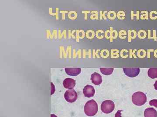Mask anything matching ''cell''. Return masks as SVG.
Wrapping results in <instances>:
<instances>
[{
	"mask_svg": "<svg viewBox=\"0 0 157 117\" xmlns=\"http://www.w3.org/2000/svg\"><path fill=\"white\" fill-rule=\"evenodd\" d=\"M119 57V50H111V58H117Z\"/></svg>",
	"mask_w": 157,
	"mask_h": 117,
	"instance_id": "cell-15",
	"label": "cell"
},
{
	"mask_svg": "<svg viewBox=\"0 0 157 117\" xmlns=\"http://www.w3.org/2000/svg\"><path fill=\"white\" fill-rule=\"evenodd\" d=\"M149 105L151 106H154L155 107L157 108V99H153L150 101Z\"/></svg>",
	"mask_w": 157,
	"mask_h": 117,
	"instance_id": "cell-22",
	"label": "cell"
},
{
	"mask_svg": "<svg viewBox=\"0 0 157 117\" xmlns=\"http://www.w3.org/2000/svg\"><path fill=\"white\" fill-rule=\"evenodd\" d=\"M118 19L119 20H124L125 18L126 14L124 11H120L118 12L117 14Z\"/></svg>",
	"mask_w": 157,
	"mask_h": 117,
	"instance_id": "cell-17",
	"label": "cell"
},
{
	"mask_svg": "<svg viewBox=\"0 0 157 117\" xmlns=\"http://www.w3.org/2000/svg\"><path fill=\"white\" fill-rule=\"evenodd\" d=\"M116 16V13L114 11H109L107 14V17H108V19L111 20L115 19Z\"/></svg>",
	"mask_w": 157,
	"mask_h": 117,
	"instance_id": "cell-14",
	"label": "cell"
},
{
	"mask_svg": "<svg viewBox=\"0 0 157 117\" xmlns=\"http://www.w3.org/2000/svg\"><path fill=\"white\" fill-rule=\"evenodd\" d=\"M63 84L66 89H72L75 87L76 80L71 78H67L64 80Z\"/></svg>",
	"mask_w": 157,
	"mask_h": 117,
	"instance_id": "cell-7",
	"label": "cell"
},
{
	"mask_svg": "<svg viewBox=\"0 0 157 117\" xmlns=\"http://www.w3.org/2000/svg\"><path fill=\"white\" fill-rule=\"evenodd\" d=\"M137 37V33L134 30L129 31V39H134Z\"/></svg>",
	"mask_w": 157,
	"mask_h": 117,
	"instance_id": "cell-19",
	"label": "cell"
},
{
	"mask_svg": "<svg viewBox=\"0 0 157 117\" xmlns=\"http://www.w3.org/2000/svg\"><path fill=\"white\" fill-rule=\"evenodd\" d=\"M113 68H101L100 71L104 75L109 76L112 73L113 71Z\"/></svg>",
	"mask_w": 157,
	"mask_h": 117,
	"instance_id": "cell-12",
	"label": "cell"
},
{
	"mask_svg": "<svg viewBox=\"0 0 157 117\" xmlns=\"http://www.w3.org/2000/svg\"><path fill=\"white\" fill-rule=\"evenodd\" d=\"M65 71L69 76H76L81 73V69L80 68H66Z\"/></svg>",
	"mask_w": 157,
	"mask_h": 117,
	"instance_id": "cell-9",
	"label": "cell"
},
{
	"mask_svg": "<svg viewBox=\"0 0 157 117\" xmlns=\"http://www.w3.org/2000/svg\"><path fill=\"white\" fill-rule=\"evenodd\" d=\"M64 97L65 99L68 102L73 103L77 100L78 95L74 89H69L65 92Z\"/></svg>",
	"mask_w": 157,
	"mask_h": 117,
	"instance_id": "cell-4",
	"label": "cell"
},
{
	"mask_svg": "<svg viewBox=\"0 0 157 117\" xmlns=\"http://www.w3.org/2000/svg\"><path fill=\"white\" fill-rule=\"evenodd\" d=\"M138 37L140 39H144L147 37V33L145 31L140 30L139 31L137 34Z\"/></svg>",
	"mask_w": 157,
	"mask_h": 117,
	"instance_id": "cell-16",
	"label": "cell"
},
{
	"mask_svg": "<svg viewBox=\"0 0 157 117\" xmlns=\"http://www.w3.org/2000/svg\"><path fill=\"white\" fill-rule=\"evenodd\" d=\"M127 32L125 30H121L119 32L118 34L119 37L121 39H124L127 37Z\"/></svg>",
	"mask_w": 157,
	"mask_h": 117,
	"instance_id": "cell-18",
	"label": "cell"
},
{
	"mask_svg": "<svg viewBox=\"0 0 157 117\" xmlns=\"http://www.w3.org/2000/svg\"><path fill=\"white\" fill-rule=\"evenodd\" d=\"M154 86L155 89L157 90V80L155 81V83Z\"/></svg>",
	"mask_w": 157,
	"mask_h": 117,
	"instance_id": "cell-26",
	"label": "cell"
},
{
	"mask_svg": "<svg viewBox=\"0 0 157 117\" xmlns=\"http://www.w3.org/2000/svg\"><path fill=\"white\" fill-rule=\"evenodd\" d=\"M83 93L86 97L88 98L93 97L95 94V90L93 86L87 85L83 88Z\"/></svg>",
	"mask_w": 157,
	"mask_h": 117,
	"instance_id": "cell-6",
	"label": "cell"
},
{
	"mask_svg": "<svg viewBox=\"0 0 157 117\" xmlns=\"http://www.w3.org/2000/svg\"><path fill=\"white\" fill-rule=\"evenodd\" d=\"M98 110V104L94 100L89 101L85 105V113L88 116H94L97 113Z\"/></svg>",
	"mask_w": 157,
	"mask_h": 117,
	"instance_id": "cell-1",
	"label": "cell"
},
{
	"mask_svg": "<svg viewBox=\"0 0 157 117\" xmlns=\"http://www.w3.org/2000/svg\"><path fill=\"white\" fill-rule=\"evenodd\" d=\"M122 111V110L118 111L117 113L115 115V117H121V112Z\"/></svg>",
	"mask_w": 157,
	"mask_h": 117,
	"instance_id": "cell-25",
	"label": "cell"
},
{
	"mask_svg": "<svg viewBox=\"0 0 157 117\" xmlns=\"http://www.w3.org/2000/svg\"><path fill=\"white\" fill-rule=\"evenodd\" d=\"M146 56V52L145 50L140 49L137 51V56L140 58H144Z\"/></svg>",
	"mask_w": 157,
	"mask_h": 117,
	"instance_id": "cell-13",
	"label": "cell"
},
{
	"mask_svg": "<svg viewBox=\"0 0 157 117\" xmlns=\"http://www.w3.org/2000/svg\"><path fill=\"white\" fill-rule=\"evenodd\" d=\"M118 35L117 32L116 30H113L112 32V37L113 38L116 39Z\"/></svg>",
	"mask_w": 157,
	"mask_h": 117,
	"instance_id": "cell-23",
	"label": "cell"
},
{
	"mask_svg": "<svg viewBox=\"0 0 157 117\" xmlns=\"http://www.w3.org/2000/svg\"><path fill=\"white\" fill-rule=\"evenodd\" d=\"M154 56L156 58H157V50H155L154 52Z\"/></svg>",
	"mask_w": 157,
	"mask_h": 117,
	"instance_id": "cell-27",
	"label": "cell"
},
{
	"mask_svg": "<svg viewBox=\"0 0 157 117\" xmlns=\"http://www.w3.org/2000/svg\"><path fill=\"white\" fill-rule=\"evenodd\" d=\"M115 108L114 102L111 100H105L101 105V111L105 114L112 112Z\"/></svg>",
	"mask_w": 157,
	"mask_h": 117,
	"instance_id": "cell-3",
	"label": "cell"
},
{
	"mask_svg": "<svg viewBox=\"0 0 157 117\" xmlns=\"http://www.w3.org/2000/svg\"><path fill=\"white\" fill-rule=\"evenodd\" d=\"M51 117H57L56 115L54 114H52L51 115Z\"/></svg>",
	"mask_w": 157,
	"mask_h": 117,
	"instance_id": "cell-28",
	"label": "cell"
},
{
	"mask_svg": "<svg viewBox=\"0 0 157 117\" xmlns=\"http://www.w3.org/2000/svg\"><path fill=\"white\" fill-rule=\"evenodd\" d=\"M148 76L151 79L157 78V68H150L148 70Z\"/></svg>",
	"mask_w": 157,
	"mask_h": 117,
	"instance_id": "cell-11",
	"label": "cell"
},
{
	"mask_svg": "<svg viewBox=\"0 0 157 117\" xmlns=\"http://www.w3.org/2000/svg\"><path fill=\"white\" fill-rule=\"evenodd\" d=\"M92 83L96 86L100 85L102 82V76L100 74L94 73L91 75V77Z\"/></svg>",
	"mask_w": 157,
	"mask_h": 117,
	"instance_id": "cell-8",
	"label": "cell"
},
{
	"mask_svg": "<svg viewBox=\"0 0 157 117\" xmlns=\"http://www.w3.org/2000/svg\"><path fill=\"white\" fill-rule=\"evenodd\" d=\"M128 51L127 50H123L121 51V55L123 58H128Z\"/></svg>",
	"mask_w": 157,
	"mask_h": 117,
	"instance_id": "cell-20",
	"label": "cell"
},
{
	"mask_svg": "<svg viewBox=\"0 0 157 117\" xmlns=\"http://www.w3.org/2000/svg\"><path fill=\"white\" fill-rule=\"evenodd\" d=\"M105 36L107 39H109L110 37H112V32H110L109 30H107L105 33Z\"/></svg>",
	"mask_w": 157,
	"mask_h": 117,
	"instance_id": "cell-24",
	"label": "cell"
},
{
	"mask_svg": "<svg viewBox=\"0 0 157 117\" xmlns=\"http://www.w3.org/2000/svg\"><path fill=\"white\" fill-rule=\"evenodd\" d=\"M123 70L126 75L132 78L137 76L140 72L139 68H124Z\"/></svg>",
	"mask_w": 157,
	"mask_h": 117,
	"instance_id": "cell-5",
	"label": "cell"
},
{
	"mask_svg": "<svg viewBox=\"0 0 157 117\" xmlns=\"http://www.w3.org/2000/svg\"><path fill=\"white\" fill-rule=\"evenodd\" d=\"M144 117H157V112L152 108H148L144 112Z\"/></svg>",
	"mask_w": 157,
	"mask_h": 117,
	"instance_id": "cell-10",
	"label": "cell"
},
{
	"mask_svg": "<svg viewBox=\"0 0 157 117\" xmlns=\"http://www.w3.org/2000/svg\"><path fill=\"white\" fill-rule=\"evenodd\" d=\"M101 55H102V56L103 58H107V57L109 56V51L107 50H103L102 51V52H101Z\"/></svg>",
	"mask_w": 157,
	"mask_h": 117,
	"instance_id": "cell-21",
	"label": "cell"
},
{
	"mask_svg": "<svg viewBox=\"0 0 157 117\" xmlns=\"http://www.w3.org/2000/svg\"><path fill=\"white\" fill-rule=\"evenodd\" d=\"M147 100L146 95L143 92H135L132 96V101L133 103L138 106H141L146 103Z\"/></svg>",
	"mask_w": 157,
	"mask_h": 117,
	"instance_id": "cell-2",
	"label": "cell"
}]
</instances>
